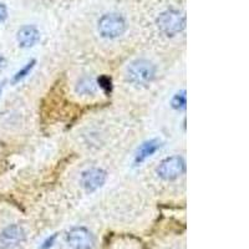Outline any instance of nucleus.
<instances>
[{
  "label": "nucleus",
  "mask_w": 249,
  "mask_h": 249,
  "mask_svg": "<svg viewBox=\"0 0 249 249\" xmlns=\"http://www.w3.org/2000/svg\"><path fill=\"white\" fill-rule=\"evenodd\" d=\"M127 80L136 86L148 85L156 77V66L152 61L146 59H136L130 62L126 69Z\"/></svg>",
  "instance_id": "nucleus-1"
},
{
  "label": "nucleus",
  "mask_w": 249,
  "mask_h": 249,
  "mask_svg": "<svg viewBox=\"0 0 249 249\" xmlns=\"http://www.w3.org/2000/svg\"><path fill=\"white\" fill-rule=\"evenodd\" d=\"M157 28L164 36L173 37L178 35L186 26V18L179 10L168 9L157 18Z\"/></svg>",
  "instance_id": "nucleus-2"
},
{
  "label": "nucleus",
  "mask_w": 249,
  "mask_h": 249,
  "mask_svg": "<svg viewBox=\"0 0 249 249\" xmlns=\"http://www.w3.org/2000/svg\"><path fill=\"white\" fill-rule=\"evenodd\" d=\"M97 29L102 37L105 39H117L124 34L127 29L126 20L117 13H107L100 18Z\"/></svg>",
  "instance_id": "nucleus-3"
},
{
  "label": "nucleus",
  "mask_w": 249,
  "mask_h": 249,
  "mask_svg": "<svg viewBox=\"0 0 249 249\" xmlns=\"http://www.w3.org/2000/svg\"><path fill=\"white\" fill-rule=\"evenodd\" d=\"M186 171V161L181 156H171L162 160L156 168L160 178L164 181H173L181 177Z\"/></svg>",
  "instance_id": "nucleus-4"
},
{
  "label": "nucleus",
  "mask_w": 249,
  "mask_h": 249,
  "mask_svg": "<svg viewBox=\"0 0 249 249\" xmlns=\"http://www.w3.org/2000/svg\"><path fill=\"white\" fill-rule=\"evenodd\" d=\"M66 242L72 249H92L95 238L85 227H75L66 234Z\"/></svg>",
  "instance_id": "nucleus-5"
},
{
  "label": "nucleus",
  "mask_w": 249,
  "mask_h": 249,
  "mask_svg": "<svg viewBox=\"0 0 249 249\" xmlns=\"http://www.w3.org/2000/svg\"><path fill=\"white\" fill-rule=\"evenodd\" d=\"M107 179V172L105 170L99 167H92L89 170L84 171L80 178L82 188L88 193H92L101 188L106 183Z\"/></svg>",
  "instance_id": "nucleus-6"
},
{
  "label": "nucleus",
  "mask_w": 249,
  "mask_h": 249,
  "mask_svg": "<svg viewBox=\"0 0 249 249\" xmlns=\"http://www.w3.org/2000/svg\"><path fill=\"white\" fill-rule=\"evenodd\" d=\"M25 241V231L19 224H10L0 234V243L4 248H15Z\"/></svg>",
  "instance_id": "nucleus-7"
},
{
  "label": "nucleus",
  "mask_w": 249,
  "mask_h": 249,
  "mask_svg": "<svg viewBox=\"0 0 249 249\" xmlns=\"http://www.w3.org/2000/svg\"><path fill=\"white\" fill-rule=\"evenodd\" d=\"M40 31L34 25H24L18 30L17 40L20 48L30 49L40 41Z\"/></svg>",
  "instance_id": "nucleus-8"
},
{
  "label": "nucleus",
  "mask_w": 249,
  "mask_h": 249,
  "mask_svg": "<svg viewBox=\"0 0 249 249\" xmlns=\"http://www.w3.org/2000/svg\"><path fill=\"white\" fill-rule=\"evenodd\" d=\"M161 146L162 142L157 139L144 141L143 143L140 146L139 150L136 151V155H135V166H139V164L143 163L148 157L155 155V153L161 148Z\"/></svg>",
  "instance_id": "nucleus-9"
},
{
  "label": "nucleus",
  "mask_w": 249,
  "mask_h": 249,
  "mask_svg": "<svg viewBox=\"0 0 249 249\" xmlns=\"http://www.w3.org/2000/svg\"><path fill=\"white\" fill-rule=\"evenodd\" d=\"M96 91V84L93 79L89 76H84L77 81L76 84V92L82 96H90L93 95Z\"/></svg>",
  "instance_id": "nucleus-10"
},
{
  "label": "nucleus",
  "mask_w": 249,
  "mask_h": 249,
  "mask_svg": "<svg viewBox=\"0 0 249 249\" xmlns=\"http://www.w3.org/2000/svg\"><path fill=\"white\" fill-rule=\"evenodd\" d=\"M171 105L175 110H184L187 105V95L186 90H182L179 92H177L175 96L172 97V101H171Z\"/></svg>",
  "instance_id": "nucleus-11"
},
{
  "label": "nucleus",
  "mask_w": 249,
  "mask_h": 249,
  "mask_svg": "<svg viewBox=\"0 0 249 249\" xmlns=\"http://www.w3.org/2000/svg\"><path fill=\"white\" fill-rule=\"evenodd\" d=\"M35 64H36V60H30V61H29L23 69H20L17 74L14 75V77H13V84H17V82H19V81H21L23 79H25V77L30 74L31 70L34 69Z\"/></svg>",
  "instance_id": "nucleus-12"
},
{
  "label": "nucleus",
  "mask_w": 249,
  "mask_h": 249,
  "mask_svg": "<svg viewBox=\"0 0 249 249\" xmlns=\"http://www.w3.org/2000/svg\"><path fill=\"white\" fill-rule=\"evenodd\" d=\"M97 84H99L100 89L106 95H111V92H112V79L110 76H107V75H101L97 79Z\"/></svg>",
  "instance_id": "nucleus-13"
},
{
  "label": "nucleus",
  "mask_w": 249,
  "mask_h": 249,
  "mask_svg": "<svg viewBox=\"0 0 249 249\" xmlns=\"http://www.w3.org/2000/svg\"><path fill=\"white\" fill-rule=\"evenodd\" d=\"M56 237H57V234H56V233H55V234H53V235H51V237L46 238L45 241H44V243L41 244V249L51 248V247L54 246L55 241H56Z\"/></svg>",
  "instance_id": "nucleus-14"
},
{
  "label": "nucleus",
  "mask_w": 249,
  "mask_h": 249,
  "mask_svg": "<svg viewBox=\"0 0 249 249\" xmlns=\"http://www.w3.org/2000/svg\"><path fill=\"white\" fill-rule=\"evenodd\" d=\"M8 18V9H6V5L3 3H0V24L4 23Z\"/></svg>",
  "instance_id": "nucleus-15"
},
{
  "label": "nucleus",
  "mask_w": 249,
  "mask_h": 249,
  "mask_svg": "<svg viewBox=\"0 0 249 249\" xmlns=\"http://www.w3.org/2000/svg\"><path fill=\"white\" fill-rule=\"evenodd\" d=\"M5 66H6V60H5V57L1 56V55H0V71H3Z\"/></svg>",
  "instance_id": "nucleus-16"
}]
</instances>
